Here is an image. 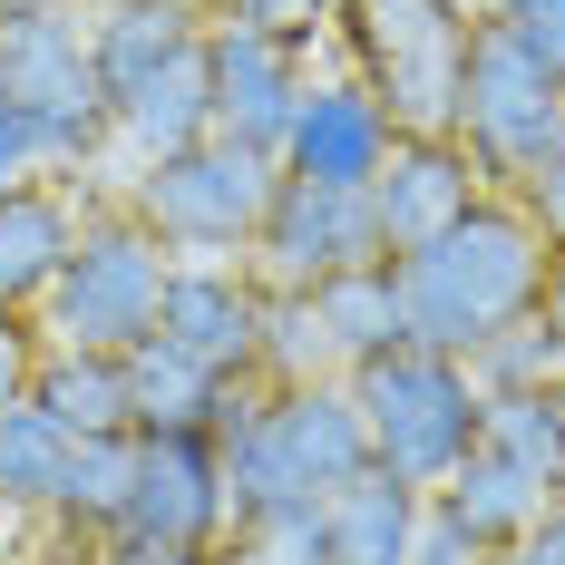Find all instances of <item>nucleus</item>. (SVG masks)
Here are the masks:
<instances>
[{
    "instance_id": "9d476101",
    "label": "nucleus",
    "mask_w": 565,
    "mask_h": 565,
    "mask_svg": "<svg viewBox=\"0 0 565 565\" xmlns=\"http://www.w3.org/2000/svg\"><path fill=\"white\" fill-rule=\"evenodd\" d=\"M302 78H312V50L282 40V30H254V20H205V98H215V137L274 157L292 108H302Z\"/></svg>"
},
{
    "instance_id": "0eeeda50",
    "label": "nucleus",
    "mask_w": 565,
    "mask_h": 565,
    "mask_svg": "<svg viewBox=\"0 0 565 565\" xmlns=\"http://www.w3.org/2000/svg\"><path fill=\"white\" fill-rule=\"evenodd\" d=\"M332 40L351 50V78H371L409 137L449 127L458 58H468V0H341Z\"/></svg>"
},
{
    "instance_id": "2eb2a0df",
    "label": "nucleus",
    "mask_w": 565,
    "mask_h": 565,
    "mask_svg": "<svg viewBox=\"0 0 565 565\" xmlns=\"http://www.w3.org/2000/svg\"><path fill=\"white\" fill-rule=\"evenodd\" d=\"M78 215L88 185H0V312H40V292L58 282V264L78 254Z\"/></svg>"
},
{
    "instance_id": "7ed1b4c3",
    "label": "nucleus",
    "mask_w": 565,
    "mask_h": 565,
    "mask_svg": "<svg viewBox=\"0 0 565 565\" xmlns=\"http://www.w3.org/2000/svg\"><path fill=\"white\" fill-rule=\"evenodd\" d=\"M167 282H175V254H167V244L137 225L117 195H88V215H78V254H68L58 282L40 292L30 332H40V351H137V341H157Z\"/></svg>"
},
{
    "instance_id": "f8f14e48",
    "label": "nucleus",
    "mask_w": 565,
    "mask_h": 565,
    "mask_svg": "<svg viewBox=\"0 0 565 565\" xmlns=\"http://www.w3.org/2000/svg\"><path fill=\"white\" fill-rule=\"evenodd\" d=\"M371 195V225H381V254H419L429 234H449L478 195H488V175H478V157L458 147L449 127H429V137H399L391 167L361 185Z\"/></svg>"
},
{
    "instance_id": "7c9ffc66",
    "label": "nucleus",
    "mask_w": 565,
    "mask_h": 565,
    "mask_svg": "<svg viewBox=\"0 0 565 565\" xmlns=\"http://www.w3.org/2000/svg\"><path fill=\"white\" fill-rule=\"evenodd\" d=\"M108 565H225V546H98Z\"/></svg>"
},
{
    "instance_id": "473e14b6",
    "label": "nucleus",
    "mask_w": 565,
    "mask_h": 565,
    "mask_svg": "<svg viewBox=\"0 0 565 565\" xmlns=\"http://www.w3.org/2000/svg\"><path fill=\"white\" fill-rule=\"evenodd\" d=\"M30 565H108V556H98V546H68V536H50V546H40Z\"/></svg>"
},
{
    "instance_id": "72a5a7b5",
    "label": "nucleus",
    "mask_w": 565,
    "mask_h": 565,
    "mask_svg": "<svg viewBox=\"0 0 565 565\" xmlns=\"http://www.w3.org/2000/svg\"><path fill=\"white\" fill-rule=\"evenodd\" d=\"M50 10H78V0H0V30L10 20H50Z\"/></svg>"
},
{
    "instance_id": "9b49d317",
    "label": "nucleus",
    "mask_w": 565,
    "mask_h": 565,
    "mask_svg": "<svg viewBox=\"0 0 565 565\" xmlns=\"http://www.w3.org/2000/svg\"><path fill=\"white\" fill-rule=\"evenodd\" d=\"M409 137L391 117V98L371 88V78H351V68H332V78H302V108H292V127H282L274 167L302 175V185H371V175L391 167V147Z\"/></svg>"
},
{
    "instance_id": "4468645a",
    "label": "nucleus",
    "mask_w": 565,
    "mask_h": 565,
    "mask_svg": "<svg viewBox=\"0 0 565 565\" xmlns=\"http://www.w3.org/2000/svg\"><path fill=\"white\" fill-rule=\"evenodd\" d=\"M0 98L68 127H108L98 98V58H88V10H50V20H10L0 30Z\"/></svg>"
},
{
    "instance_id": "c9c22d12",
    "label": "nucleus",
    "mask_w": 565,
    "mask_h": 565,
    "mask_svg": "<svg viewBox=\"0 0 565 565\" xmlns=\"http://www.w3.org/2000/svg\"><path fill=\"white\" fill-rule=\"evenodd\" d=\"M556 429H565V381H556Z\"/></svg>"
},
{
    "instance_id": "5701e85b",
    "label": "nucleus",
    "mask_w": 565,
    "mask_h": 565,
    "mask_svg": "<svg viewBox=\"0 0 565 565\" xmlns=\"http://www.w3.org/2000/svg\"><path fill=\"white\" fill-rule=\"evenodd\" d=\"M58 458H68V429L40 399H10L0 409V516H50Z\"/></svg>"
},
{
    "instance_id": "b1692460",
    "label": "nucleus",
    "mask_w": 565,
    "mask_h": 565,
    "mask_svg": "<svg viewBox=\"0 0 565 565\" xmlns=\"http://www.w3.org/2000/svg\"><path fill=\"white\" fill-rule=\"evenodd\" d=\"M254 381L292 391V381H341L332 332L312 312V292H264V332H254Z\"/></svg>"
},
{
    "instance_id": "412c9836",
    "label": "nucleus",
    "mask_w": 565,
    "mask_h": 565,
    "mask_svg": "<svg viewBox=\"0 0 565 565\" xmlns=\"http://www.w3.org/2000/svg\"><path fill=\"white\" fill-rule=\"evenodd\" d=\"M117 361H127V419H137V429H205L215 399H225V381H215L205 361H185L175 341H137V351H117Z\"/></svg>"
},
{
    "instance_id": "cd10ccee",
    "label": "nucleus",
    "mask_w": 565,
    "mask_h": 565,
    "mask_svg": "<svg viewBox=\"0 0 565 565\" xmlns=\"http://www.w3.org/2000/svg\"><path fill=\"white\" fill-rule=\"evenodd\" d=\"M30 371H40V332H30L20 312H0V409L30 399Z\"/></svg>"
},
{
    "instance_id": "a878e982",
    "label": "nucleus",
    "mask_w": 565,
    "mask_h": 565,
    "mask_svg": "<svg viewBox=\"0 0 565 565\" xmlns=\"http://www.w3.org/2000/svg\"><path fill=\"white\" fill-rule=\"evenodd\" d=\"M468 371H478V391H556V381H565V351H556L546 322H516V332H498Z\"/></svg>"
},
{
    "instance_id": "f3484780",
    "label": "nucleus",
    "mask_w": 565,
    "mask_h": 565,
    "mask_svg": "<svg viewBox=\"0 0 565 565\" xmlns=\"http://www.w3.org/2000/svg\"><path fill=\"white\" fill-rule=\"evenodd\" d=\"M556 498H565L556 478H536V468H516V458H498V449H468L429 508L449 516V526L478 546V556H498V546H516V536H526L536 516L556 508Z\"/></svg>"
},
{
    "instance_id": "c85d7f7f",
    "label": "nucleus",
    "mask_w": 565,
    "mask_h": 565,
    "mask_svg": "<svg viewBox=\"0 0 565 565\" xmlns=\"http://www.w3.org/2000/svg\"><path fill=\"white\" fill-rule=\"evenodd\" d=\"M488 565H565V498H556L546 516H536V526H526L516 546H498Z\"/></svg>"
},
{
    "instance_id": "1a4fd4ad",
    "label": "nucleus",
    "mask_w": 565,
    "mask_h": 565,
    "mask_svg": "<svg viewBox=\"0 0 565 565\" xmlns=\"http://www.w3.org/2000/svg\"><path fill=\"white\" fill-rule=\"evenodd\" d=\"M361 264H391V254H381V225H371V195L282 175L274 205H264V225H254L244 274L264 282V292H312V282L361 274Z\"/></svg>"
},
{
    "instance_id": "f257e3e1",
    "label": "nucleus",
    "mask_w": 565,
    "mask_h": 565,
    "mask_svg": "<svg viewBox=\"0 0 565 565\" xmlns=\"http://www.w3.org/2000/svg\"><path fill=\"white\" fill-rule=\"evenodd\" d=\"M556 244L546 225L516 205V195H478L449 234H429L419 254H391V282H399V332L419 351H449V361H478L498 332L536 322L546 282H556Z\"/></svg>"
},
{
    "instance_id": "2f4dec72",
    "label": "nucleus",
    "mask_w": 565,
    "mask_h": 565,
    "mask_svg": "<svg viewBox=\"0 0 565 565\" xmlns=\"http://www.w3.org/2000/svg\"><path fill=\"white\" fill-rule=\"evenodd\" d=\"M536 322L556 332V351H565V264H556V282H546V302H536Z\"/></svg>"
},
{
    "instance_id": "a211bd4d",
    "label": "nucleus",
    "mask_w": 565,
    "mask_h": 565,
    "mask_svg": "<svg viewBox=\"0 0 565 565\" xmlns=\"http://www.w3.org/2000/svg\"><path fill=\"white\" fill-rule=\"evenodd\" d=\"M419 526H429V498L399 488L391 468H361L351 488L322 498V565H409Z\"/></svg>"
},
{
    "instance_id": "6ab92c4d",
    "label": "nucleus",
    "mask_w": 565,
    "mask_h": 565,
    "mask_svg": "<svg viewBox=\"0 0 565 565\" xmlns=\"http://www.w3.org/2000/svg\"><path fill=\"white\" fill-rule=\"evenodd\" d=\"M127 478H137V429H108V439H68L58 458V488H50V536L68 546H108L117 516H127Z\"/></svg>"
},
{
    "instance_id": "f03ea898",
    "label": "nucleus",
    "mask_w": 565,
    "mask_h": 565,
    "mask_svg": "<svg viewBox=\"0 0 565 565\" xmlns=\"http://www.w3.org/2000/svg\"><path fill=\"white\" fill-rule=\"evenodd\" d=\"M225 449V488H234V526L244 516H282V508H322L332 488H351L371 468V439H361V409H351V381H292V391H264L254 419L215 439Z\"/></svg>"
},
{
    "instance_id": "39448f33",
    "label": "nucleus",
    "mask_w": 565,
    "mask_h": 565,
    "mask_svg": "<svg viewBox=\"0 0 565 565\" xmlns=\"http://www.w3.org/2000/svg\"><path fill=\"white\" fill-rule=\"evenodd\" d=\"M274 185H282L274 157L234 147V137H195L175 157H147V167L117 185V205L157 234L175 264H244L264 205H274Z\"/></svg>"
},
{
    "instance_id": "bb28decb",
    "label": "nucleus",
    "mask_w": 565,
    "mask_h": 565,
    "mask_svg": "<svg viewBox=\"0 0 565 565\" xmlns=\"http://www.w3.org/2000/svg\"><path fill=\"white\" fill-rule=\"evenodd\" d=\"M215 10H225V20H254V30H282V40H302V50L341 20V0H215Z\"/></svg>"
},
{
    "instance_id": "ddd939ff",
    "label": "nucleus",
    "mask_w": 565,
    "mask_h": 565,
    "mask_svg": "<svg viewBox=\"0 0 565 565\" xmlns=\"http://www.w3.org/2000/svg\"><path fill=\"white\" fill-rule=\"evenodd\" d=\"M254 332H264V282L244 264H175L157 341H175L185 361H205L215 381H254Z\"/></svg>"
},
{
    "instance_id": "20e7f679",
    "label": "nucleus",
    "mask_w": 565,
    "mask_h": 565,
    "mask_svg": "<svg viewBox=\"0 0 565 565\" xmlns=\"http://www.w3.org/2000/svg\"><path fill=\"white\" fill-rule=\"evenodd\" d=\"M351 381V409H361V439H371V468H391L399 488H419V498H439L449 488V468L478 449V371L449 361V351H419V341H399L381 361H361V371H341Z\"/></svg>"
},
{
    "instance_id": "6e6552de",
    "label": "nucleus",
    "mask_w": 565,
    "mask_h": 565,
    "mask_svg": "<svg viewBox=\"0 0 565 565\" xmlns=\"http://www.w3.org/2000/svg\"><path fill=\"white\" fill-rule=\"evenodd\" d=\"M225 536H234L225 449L205 429H137V478H127V516L108 546H225Z\"/></svg>"
},
{
    "instance_id": "aec40b11",
    "label": "nucleus",
    "mask_w": 565,
    "mask_h": 565,
    "mask_svg": "<svg viewBox=\"0 0 565 565\" xmlns=\"http://www.w3.org/2000/svg\"><path fill=\"white\" fill-rule=\"evenodd\" d=\"M30 399L50 409L68 439H108V429H137V419H127V361H117V351H40V371H30Z\"/></svg>"
},
{
    "instance_id": "c756f323",
    "label": "nucleus",
    "mask_w": 565,
    "mask_h": 565,
    "mask_svg": "<svg viewBox=\"0 0 565 565\" xmlns=\"http://www.w3.org/2000/svg\"><path fill=\"white\" fill-rule=\"evenodd\" d=\"M508 30H516V40H526V50H536V58L565 78V0H536V10H526V20H508Z\"/></svg>"
},
{
    "instance_id": "423d86ee",
    "label": "nucleus",
    "mask_w": 565,
    "mask_h": 565,
    "mask_svg": "<svg viewBox=\"0 0 565 565\" xmlns=\"http://www.w3.org/2000/svg\"><path fill=\"white\" fill-rule=\"evenodd\" d=\"M449 137L478 157V175L516 195L526 175L565 147V78L516 40L508 20H468V58H458Z\"/></svg>"
},
{
    "instance_id": "4be33fe9",
    "label": "nucleus",
    "mask_w": 565,
    "mask_h": 565,
    "mask_svg": "<svg viewBox=\"0 0 565 565\" xmlns=\"http://www.w3.org/2000/svg\"><path fill=\"white\" fill-rule=\"evenodd\" d=\"M312 312H322V332H332V361L341 371H361V361H381V351H399V282L391 264H361V274H332L312 282Z\"/></svg>"
},
{
    "instance_id": "f704fd0d",
    "label": "nucleus",
    "mask_w": 565,
    "mask_h": 565,
    "mask_svg": "<svg viewBox=\"0 0 565 565\" xmlns=\"http://www.w3.org/2000/svg\"><path fill=\"white\" fill-rule=\"evenodd\" d=\"M536 0H468V20H526Z\"/></svg>"
},
{
    "instance_id": "393cba45",
    "label": "nucleus",
    "mask_w": 565,
    "mask_h": 565,
    "mask_svg": "<svg viewBox=\"0 0 565 565\" xmlns=\"http://www.w3.org/2000/svg\"><path fill=\"white\" fill-rule=\"evenodd\" d=\"M478 449H498V458H516V468H536V478H556V488H565L556 391H488V409H478Z\"/></svg>"
},
{
    "instance_id": "dca6fc26",
    "label": "nucleus",
    "mask_w": 565,
    "mask_h": 565,
    "mask_svg": "<svg viewBox=\"0 0 565 565\" xmlns=\"http://www.w3.org/2000/svg\"><path fill=\"white\" fill-rule=\"evenodd\" d=\"M205 40V10L195 0H88V58H98V98H137L157 68Z\"/></svg>"
}]
</instances>
